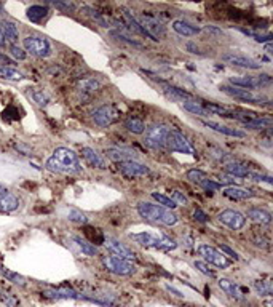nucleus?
Masks as SVG:
<instances>
[{
  "instance_id": "obj_41",
  "label": "nucleus",
  "mask_w": 273,
  "mask_h": 307,
  "mask_svg": "<svg viewBox=\"0 0 273 307\" xmlns=\"http://www.w3.org/2000/svg\"><path fill=\"white\" fill-rule=\"evenodd\" d=\"M254 290L257 291L259 296H271L273 285L270 280H257V282H254Z\"/></svg>"
},
{
  "instance_id": "obj_46",
  "label": "nucleus",
  "mask_w": 273,
  "mask_h": 307,
  "mask_svg": "<svg viewBox=\"0 0 273 307\" xmlns=\"http://www.w3.org/2000/svg\"><path fill=\"white\" fill-rule=\"evenodd\" d=\"M10 54L16 61H24L27 58V53L21 48V46H18V45H12L10 46Z\"/></svg>"
},
{
  "instance_id": "obj_45",
  "label": "nucleus",
  "mask_w": 273,
  "mask_h": 307,
  "mask_svg": "<svg viewBox=\"0 0 273 307\" xmlns=\"http://www.w3.org/2000/svg\"><path fill=\"white\" fill-rule=\"evenodd\" d=\"M0 299L7 307H20V301L16 299L15 296H12L10 293H0Z\"/></svg>"
},
{
  "instance_id": "obj_17",
  "label": "nucleus",
  "mask_w": 273,
  "mask_h": 307,
  "mask_svg": "<svg viewBox=\"0 0 273 307\" xmlns=\"http://www.w3.org/2000/svg\"><path fill=\"white\" fill-rule=\"evenodd\" d=\"M101 90V82L95 77H88V79H82L77 85V91L82 98V101H88L91 99L93 96L96 95V93Z\"/></svg>"
},
{
  "instance_id": "obj_31",
  "label": "nucleus",
  "mask_w": 273,
  "mask_h": 307,
  "mask_svg": "<svg viewBox=\"0 0 273 307\" xmlns=\"http://www.w3.org/2000/svg\"><path fill=\"white\" fill-rule=\"evenodd\" d=\"M182 107H184L185 110H189V112L195 114V115H200V117H211V115H213L210 110L204 109L203 104L196 102L195 99H193V101H184V102H182Z\"/></svg>"
},
{
  "instance_id": "obj_33",
  "label": "nucleus",
  "mask_w": 273,
  "mask_h": 307,
  "mask_svg": "<svg viewBox=\"0 0 273 307\" xmlns=\"http://www.w3.org/2000/svg\"><path fill=\"white\" fill-rule=\"evenodd\" d=\"M27 18L34 23H39L42 21L43 18L48 15V7H43V5H32L27 8Z\"/></svg>"
},
{
  "instance_id": "obj_8",
  "label": "nucleus",
  "mask_w": 273,
  "mask_h": 307,
  "mask_svg": "<svg viewBox=\"0 0 273 307\" xmlns=\"http://www.w3.org/2000/svg\"><path fill=\"white\" fill-rule=\"evenodd\" d=\"M221 91H224L225 95H229L235 99H238L241 102H248V104H260V106H268L270 99L262 96V95H256L249 90H241V88H235V87H221Z\"/></svg>"
},
{
  "instance_id": "obj_7",
  "label": "nucleus",
  "mask_w": 273,
  "mask_h": 307,
  "mask_svg": "<svg viewBox=\"0 0 273 307\" xmlns=\"http://www.w3.org/2000/svg\"><path fill=\"white\" fill-rule=\"evenodd\" d=\"M166 146L171 152H179V154H187V155H195V147L190 144L179 130H169L168 138H166Z\"/></svg>"
},
{
  "instance_id": "obj_34",
  "label": "nucleus",
  "mask_w": 273,
  "mask_h": 307,
  "mask_svg": "<svg viewBox=\"0 0 273 307\" xmlns=\"http://www.w3.org/2000/svg\"><path fill=\"white\" fill-rule=\"evenodd\" d=\"M125 128L134 135H143L146 132V124L144 120H141L138 117H128L125 120Z\"/></svg>"
},
{
  "instance_id": "obj_27",
  "label": "nucleus",
  "mask_w": 273,
  "mask_h": 307,
  "mask_svg": "<svg viewBox=\"0 0 273 307\" xmlns=\"http://www.w3.org/2000/svg\"><path fill=\"white\" fill-rule=\"evenodd\" d=\"M246 218H249L254 222H257V224H270V222H271V215L267 210H262V208L248 210Z\"/></svg>"
},
{
  "instance_id": "obj_37",
  "label": "nucleus",
  "mask_w": 273,
  "mask_h": 307,
  "mask_svg": "<svg viewBox=\"0 0 273 307\" xmlns=\"http://www.w3.org/2000/svg\"><path fill=\"white\" fill-rule=\"evenodd\" d=\"M0 79L18 82V80L24 79V76H23V74H21L20 71H16L15 68H12V66H5V64H2V66H0Z\"/></svg>"
},
{
  "instance_id": "obj_47",
  "label": "nucleus",
  "mask_w": 273,
  "mask_h": 307,
  "mask_svg": "<svg viewBox=\"0 0 273 307\" xmlns=\"http://www.w3.org/2000/svg\"><path fill=\"white\" fill-rule=\"evenodd\" d=\"M241 32L243 34H246V35H251L254 40L256 42H260V43H270L271 42V34H265V35H259V34H254V32H249V31H246V29H241Z\"/></svg>"
},
{
  "instance_id": "obj_24",
  "label": "nucleus",
  "mask_w": 273,
  "mask_h": 307,
  "mask_svg": "<svg viewBox=\"0 0 273 307\" xmlns=\"http://www.w3.org/2000/svg\"><path fill=\"white\" fill-rule=\"evenodd\" d=\"M106 155L109 157L110 160H114L117 163H121V162H128V160H136V154L128 151V149H106Z\"/></svg>"
},
{
  "instance_id": "obj_15",
  "label": "nucleus",
  "mask_w": 273,
  "mask_h": 307,
  "mask_svg": "<svg viewBox=\"0 0 273 307\" xmlns=\"http://www.w3.org/2000/svg\"><path fill=\"white\" fill-rule=\"evenodd\" d=\"M218 219L224 226H227L233 230H240L244 227V224H246V216L235 210H224L222 213H219Z\"/></svg>"
},
{
  "instance_id": "obj_4",
  "label": "nucleus",
  "mask_w": 273,
  "mask_h": 307,
  "mask_svg": "<svg viewBox=\"0 0 273 307\" xmlns=\"http://www.w3.org/2000/svg\"><path fill=\"white\" fill-rule=\"evenodd\" d=\"M138 23L144 29V32L150 37V40H154V42H158L166 34V27H165V24L162 21L158 20L157 15L144 13L138 20Z\"/></svg>"
},
{
  "instance_id": "obj_50",
  "label": "nucleus",
  "mask_w": 273,
  "mask_h": 307,
  "mask_svg": "<svg viewBox=\"0 0 273 307\" xmlns=\"http://www.w3.org/2000/svg\"><path fill=\"white\" fill-rule=\"evenodd\" d=\"M193 218L198 221V222H208V221H210V216L206 215L203 210H200V208H196V210L193 211Z\"/></svg>"
},
{
  "instance_id": "obj_39",
  "label": "nucleus",
  "mask_w": 273,
  "mask_h": 307,
  "mask_svg": "<svg viewBox=\"0 0 273 307\" xmlns=\"http://www.w3.org/2000/svg\"><path fill=\"white\" fill-rule=\"evenodd\" d=\"M152 195V199H155L158 202L160 207H163V208H168V210H174L177 205L174 203V200L171 197H168V195L165 194H160V192H152L150 194Z\"/></svg>"
},
{
  "instance_id": "obj_16",
  "label": "nucleus",
  "mask_w": 273,
  "mask_h": 307,
  "mask_svg": "<svg viewBox=\"0 0 273 307\" xmlns=\"http://www.w3.org/2000/svg\"><path fill=\"white\" fill-rule=\"evenodd\" d=\"M187 178H189L192 182L201 186V188H203L206 192H208L210 195H213L214 191L221 189V184L216 182V181H213V179H210L208 174H206L204 171H201V170H190L189 173H187Z\"/></svg>"
},
{
  "instance_id": "obj_28",
  "label": "nucleus",
  "mask_w": 273,
  "mask_h": 307,
  "mask_svg": "<svg viewBox=\"0 0 273 307\" xmlns=\"http://www.w3.org/2000/svg\"><path fill=\"white\" fill-rule=\"evenodd\" d=\"M82 13L90 16L91 20L95 21V23H98L101 27H110L112 26V21L109 20L106 15L99 13L98 10H95V8H91V7H82Z\"/></svg>"
},
{
  "instance_id": "obj_42",
  "label": "nucleus",
  "mask_w": 273,
  "mask_h": 307,
  "mask_svg": "<svg viewBox=\"0 0 273 307\" xmlns=\"http://www.w3.org/2000/svg\"><path fill=\"white\" fill-rule=\"evenodd\" d=\"M67 219L72 221V222H79V224H87V222H88V218L85 216L82 211H79V210H71Z\"/></svg>"
},
{
  "instance_id": "obj_1",
  "label": "nucleus",
  "mask_w": 273,
  "mask_h": 307,
  "mask_svg": "<svg viewBox=\"0 0 273 307\" xmlns=\"http://www.w3.org/2000/svg\"><path fill=\"white\" fill-rule=\"evenodd\" d=\"M46 170L53 173H80L82 163L79 160L77 154L67 147L54 149L53 155L45 163Z\"/></svg>"
},
{
  "instance_id": "obj_18",
  "label": "nucleus",
  "mask_w": 273,
  "mask_h": 307,
  "mask_svg": "<svg viewBox=\"0 0 273 307\" xmlns=\"http://www.w3.org/2000/svg\"><path fill=\"white\" fill-rule=\"evenodd\" d=\"M104 245L114 256H118L121 259H128V261H133L134 259V251L125 247L121 241L115 238H104Z\"/></svg>"
},
{
  "instance_id": "obj_10",
  "label": "nucleus",
  "mask_w": 273,
  "mask_h": 307,
  "mask_svg": "<svg viewBox=\"0 0 273 307\" xmlns=\"http://www.w3.org/2000/svg\"><path fill=\"white\" fill-rule=\"evenodd\" d=\"M273 79L268 74H260L257 77H230V83L235 88H241V90H256L262 87H270Z\"/></svg>"
},
{
  "instance_id": "obj_44",
  "label": "nucleus",
  "mask_w": 273,
  "mask_h": 307,
  "mask_svg": "<svg viewBox=\"0 0 273 307\" xmlns=\"http://www.w3.org/2000/svg\"><path fill=\"white\" fill-rule=\"evenodd\" d=\"M112 37H115V39H118V40H121V42H125V43H128V45H131V46H134V48H144V45H141V43L136 42V40L128 39L126 35L120 34V32H117V31H112Z\"/></svg>"
},
{
  "instance_id": "obj_53",
  "label": "nucleus",
  "mask_w": 273,
  "mask_h": 307,
  "mask_svg": "<svg viewBox=\"0 0 273 307\" xmlns=\"http://www.w3.org/2000/svg\"><path fill=\"white\" fill-rule=\"evenodd\" d=\"M166 290H168L169 293H174V294H176L177 297H184V294H182L181 291H177V290H176V288H173L171 285H166Z\"/></svg>"
},
{
  "instance_id": "obj_38",
  "label": "nucleus",
  "mask_w": 273,
  "mask_h": 307,
  "mask_svg": "<svg viewBox=\"0 0 273 307\" xmlns=\"http://www.w3.org/2000/svg\"><path fill=\"white\" fill-rule=\"evenodd\" d=\"M74 241H75V243H77V247L82 250L83 255H87V256H95V255H98V248H96V245H93L91 241H87V240L82 238V237H74Z\"/></svg>"
},
{
  "instance_id": "obj_55",
  "label": "nucleus",
  "mask_w": 273,
  "mask_h": 307,
  "mask_svg": "<svg viewBox=\"0 0 273 307\" xmlns=\"http://www.w3.org/2000/svg\"><path fill=\"white\" fill-rule=\"evenodd\" d=\"M187 50H192L190 53H198V54H200L198 48H196V46H195L193 43H187Z\"/></svg>"
},
{
  "instance_id": "obj_36",
  "label": "nucleus",
  "mask_w": 273,
  "mask_h": 307,
  "mask_svg": "<svg viewBox=\"0 0 273 307\" xmlns=\"http://www.w3.org/2000/svg\"><path fill=\"white\" fill-rule=\"evenodd\" d=\"M29 96L32 98V101L35 102L37 106L45 107L50 102V96L42 88H29Z\"/></svg>"
},
{
  "instance_id": "obj_60",
  "label": "nucleus",
  "mask_w": 273,
  "mask_h": 307,
  "mask_svg": "<svg viewBox=\"0 0 273 307\" xmlns=\"http://www.w3.org/2000/svg\"><path fill=\"white\" fill-rule=\"evenodd\" d=\"M184 307H190V305H184Z\"/></svg>"
},
{
  "instance_id": "obj_13",
  "label": "nucleus",
  "mask_w": 273,
  "mask_h": 307,
  "mask_svg": "<svg viewBox=\"0 0 273 307\" xmlns=\"http://www.w3.org/2000/svg\"><path fill=\"white\" fill-rule=\"evenodd\" d=\"M118 171L121 176L126 179H136V178H143V176L149 174L150 170L149 166L144 163H141L138 160H128V162H121L118 163Z\"/></svg>"
},
{
  "instance_id": "obj_9",
  "label": "nucleus",
  "mask_w": 273,
  "mask_h": 307,
  "mask_svg": "<svg viewBox=\"0 0 273 307\" xmlns=\"http://www.w3.org/2000/svg\"><path fill=\"white\" fill-rule=\"evenodd\" d=\"M169 130H171V128H169L166 124H155L150 128H147L146 130V138H144L146 146H149L150 149L165 147Z\"/></svg>"
},
{
  "instance_id": "obj_51",
  "label": "nucleus",
  "mask_w": 273,
  "mask_h": 307,
  "mask_svg": "<svg viewBox=\"0 0 273 307\" xmlns=\"http://www.w3.org/2000/svg\"><path fill=\"white\" fill-rule=\"evenodd\" d=\"M219 251H222V253H227L232 259H235V261H238V259H240L238 253H235V251H233L230 247H227V245H221V250H219Z\"/></svg>"
},
{
  "instance_id": "obj_20",
  "label": "nucleus",
  "mask_w": 273,
  "mask_h": 307,
  "mask_svg": "<svg viewBox=\"0 0 273 307\" xmlns=\"http://www.w3.org/2000/svg\"><path fill=\"white\" fill-rule=\"evenodd\" d=\"M201 125L206 127V128H211V130H214V132H218V133L232 136V138H244V136H246V133L241 132V130L230 128V127H225V125H221V124H216V122H211V120H201Z\"/></svg>"
},
{
  "instance_id": "obj_57",
  "label": "nucleus",
  "mask_w": 273,
  "mask_h": 307,
  "mask_svg": "<svg viewBox=\"0 0 273 307\" xmlns=\"http://www.w3.org/2000/svg\"><path fill=\"white\" fill-rule=\"evenodd\" d=\"M263 305H265V307H271V305H273V302H271V296H267V299H265V302H263Z\"/></svg>"
},
{
  "instance_id": "obj_54",
  "label": "nucleus",
  "mask_w": 273,
  "mask_h": 307,
  "mask_svg": "<svg viewBox=\"0 0 273 307\" xmlns=\"http://www.w3.org/2000/svg\"><path fill=\"white\" fill-rule=\"evenodd\" d=\"M204 31H206V32H211V34H216V35H222V31L216 29V27H213V26H208V27H204Z\"/></svg>"
},
{
  "instance_id": "obj_2",
  "label": "nucleus",
  "mask_w": 273,
  "mask_h": 307,
  "mask_svg": "<svg viewBox=\"0 0 273 307\" xmlns=\"http://www.w3.org/2000/svg\"><path fill=\"white\" fill-rule=\"evenodd\" d=\"M138 213L141 215V218H144L146 221L158 222V224H163V226H174L177 222V216L171 210L160 207V205L149 203V202H141L138 205Z\"/></svg>"
},
{
  "instance_id": "obj_12",
  "label": "nucleus",
  "mask_w": 273,
  "mask_h": 307,
  "mask_svg": "<svg viewBox=\"0 0 273 307\" xmlns=\"http://www.w3.org/2000/svg\"><path fill=\"white\" fill-rule=\"evenodd\" d=\"M198 253L204 258V261H208L210 264L216 266V267H229L232 263L230 259H227L222 251H219L218 248H214L211 245H200L198 247Z\"/></svg>"
},
{
  "instance_id": "obj_56",
  "label": "nucleus",
  "mask_w": 273,
  "mask_h": 307,
  "mask_svg": "<svg viewBox=\"0 0 273 307\" xmlns=\"http://www.w3.org/2000/svg\"><path fill=\"white\" fill-rule=\"evenodd\" d=\"M5 45V37H4V32H2V24H0V46Z\"/></svg>"
},
{
  "instance_id": "obj_21",
  "label": "nucleus",
  "mask_w": 273,
  "mask_h": 307,
  "mask_svg": "<svg viewBox=\"0 0 273 307\" xmlns=\"http://www.w3.org/2000/svg\"><path fill=\"white\" fill-rule=\"evenodd\" d=\"M45 297H50V299H56V301H61V299H80L82 294L69 290V288H58V290H45L43 291Z\"/></svg>"
},
{
  "instance_id": "obj_26",
  "label": "nucleus",
  "mask_w": 273,
  "mask_h": 307,
  "mask_svg": "<svg viewBox=\"0 0 273 307\" xmlns=\"http://www.w3.org/2000/svg\"><path fill=\"white\" fill-rule=\"evenodd\" d=\"M171 27L174 29V32H177L179 35H184V37H192V35H196L201 29L200 27H195L192 26L190 23H187L184 20H176L173 21Z\"/></svg>"
},
{
  "instance_id": "obj_19",
  "label": "nucleus",
  "mask_w": 273,
  "mask_h": 307,
  "mask_svg": "<svg viewBox=\"0 0 273 307\" xmlns=\"http://www.w3.org/2000/svg\"><path fill=\"white\" fill-rule=\"evenodd\" d=\"M160 82V85H162L163 88V93L168 96V98H171V99H176V101H193V96L190 95V93H187L181 88H177L174 85H169V83L163 82V80H158Z\"/></svg>"
},
{
  "instance_id": "obj_5",
  "label": "nucleus",
  "mask_w": 273,
  "mask_h": 307,
  "mask_svg": "<svg viewBox=\"0 0 273 307\" xmlns=\"http://www.w3.org/2000/svg\"><path fill=\"white\" fill-rule=\"evenodd\" d=\"M102 264L107 269L109 272L115 274V275H121V277H128L133 275L136 272V266L133 264V261H128V259H121L118 256H102Z\"/></svg>"
},
{
  "instance_id": "obj_35",
  "label": "nucleus",
  "mask_w": 273,
  "mask_h": 307,
  "mask_svg": "<svg viewBox=\"0 0 273 307\" xmlns=\"http://www.w3.org/2000/svg\"><path fill=\"white\" fill-rule=\"evenodd\" d=\"M271 118L270 117H254L251 122L244 124V128H249V130H270L271 127Z\"/></svg>"
},
{
  "instance_id": "obj_14",
  "label": "nucleus",
  "mask_w": 273,
  "mask_h": 307,
  "mask_svg": "<svg viewBox=\"0 0 273 307\" xmlns=\"http://www.w3.org/2000/svg\"><path fill=\"white\" fill-rule=\"evenodd\" d=\"M222 61H225L227 64H232V66H237V68H243V69H251V71H257L260 69V64L248 56H243V54H237L233 51L229 53H224L222 54Z\"/></svg>"
},
{
  "instance_id": "obj_58",
  "label": "nucleus",
  "mask_w": 273,
  "mask_h": 307,
  "mask_svg": "<svg viewBox=\"0 0 273 307\" xmlns=\"http://www.w3.org/2000/svg\"><path fill=\"white\" fill-rule=\"evenodd\" d=\"M5 194H8V191H7V189L4 188V186H0V197H4Z\"/></svg>"
},
{
  "instance_id": "obj_59",
  "label": "nucleus",
  "mask_w": 273,
  "mask_h": 307,
  "mask_svg": "<svg viewBox=\"0 0 273 307\" xmlns=\"http://www.w3.org/2000/svg\"><path fill=\"white\" fill-rule=\"evenodd\" d=\"M265 51L270 53V54L273 53V51H271V43H267V45H265Z\"/></svg>"
},
{
  "instance_id": "obj_29",
  "label": "nucleus",
  "mask_w": 273,
  "mask_h": 307,
  "mask_svg": "<svg viewBox=\"0 0 273 307\" xmlns=\"http://www.w3.org/2000/svg\"><path fill=\"white\" fill-rule=\"evenodd\" d=\"M2 32H4L5 39H8L13 45H16V42L20 40V31H18V26L12 21L2 23Z\"/></svg>"
},
{
  "instance_id": "obj_6",
  "label": "nucleus",
  "mask_w": 273,
  "mask_h": 307,
  "mask_svg": "<svg viewBox=\"0 0 273 307\" xmlns=\"http://www.w3.org/2000/svg\"><path fill=\"white\" fill-rule=\"evenodd\" d=\"M24 51L31 53L35 58H48L51 54V45L50 42L40 35H29L23 40Z\"/></svg>"
},
{
  "instance_id": "obj_3",
  "label": "nucleus",
  "mask_w": 273,
  "mask_h": 307,
  "mask_svg": "<svg viewBox=\"0 0 273 307\" xmlns=\"http://www.w3.org/2000/svg\"><path fill=\"white\" fill-rule=\"evenodd\" d=\"M131 240H134L136 243L146 248H155L160 251H171L177 247L176 240L168 237L162 232H139V234H131Z\"/></svg>"
},
{
  "instance_id": "obj_43",
  "label": "nucleus",
  "mask_w": 273,
  "mask_h": 307,
  "mask_svg": "<svg viewBox=\"0 0 273 307\" xmlns=\"http://www.w3.org/2000/svg\"><path fill=\"white\" fill-rule=\"evenodd\" d=\"M193 266H195V269H198V271H200L201 274H204L206 277H211V278L216 277V272H214L213 269H211L208 264H206V263H203V261H195Z\"/></svg>"
},
{
  "instance_id": "obj_48",
  "label": "nucleus",
  "mask_w": 273,
  "mask_h": 307,
  "mask_svg": "<svg viewBox=\"0 0 273 307\" xmlns=\"http://www.w3.org/2000/svg\"><path fill=\"white\" fill-rule=\"evenodd\" d=\"M171 199L176 205H189V199L181 191H171Z\"/></svg>"
},
{
  "instance_id": "obj_30",
  "label": "nucleus",
  "mask_w": 273,
  "mask_h": 307,
  "mask_svg": "<svg viewBox=\"0 0 273 307\" xmlns=\"http://www.w3.org/2000/svg\"><path fill=\"white\" fill-rule=\"evenodd\" d=\"M18 207H20V200H18L16 195L8 192L4 195V197H0V210L2 211L10 213V211L18 210Z\"/></svg>"
},
{
  "instance_id": "obj_25",
  "label": "nucleus",
  "mask_w": 273,
  "mask_h": 307,
  "mask_svg": "<svg viewBox=\"0 0 273 307\" xmlns=\"http://www.w3.org/2000/svg\"><path fill=\"white\" fill-rule=\"evenodd\" d=\"M219 286H221V290L227 293L230 297H233V299H237V301H243L244 299V294H243V290L241 288L232 282V280H227V278H221V280L218 282Z\"/></svg>"
},
{
  "instance_id": "obj_32",
  "label": "nucleus",
  "mask_w": 273,
  "mask_h": 307,
  "mask_svg": "<svg viewBox=\"0 0 273 307\" xmlns=\"http://www.w3.org/2000/svg\"><path fill=\"white\" fill-rule=\"evenodd\" d=\"M225 171L232 176H235V178H248V174L251 173L248 170V166H244L243 163H238V162L227 163L225 165Z\"/></svg>"
},
{
  "instance_id": "obj_22",
  "label": "nucleus",
  "mask_w": 273,
  "mask_h": 307,
  "mask_svg": "<svg viewBox=\"0 0 273 307\" xmlns=\"http://www.w3.org/2000/svg\"><path fill=\"white\" fill-rule=\"evenodd\" d=\"M222 194L225 195V197L232 199V200H246V199L256 197V192H252L251 189L240 188V186H230V188L224 189Z\"/></svg>"
},
{
  "instance_id": "obj_23",
  "label": "nucleus",
  "mask_w": 273,
  "mask_h": 307,
  "mask_svg": "<svg viewBox=\"0 0 273 307\" xmlns=\"http://www.w3.org/2000/svg\"><path fill=\"white\" fill-rule=\"evenodd\" d=\"M82 157L85 160H87V163L90 166H93V168H106V162L104 159L95 151V149L91 147H82Z\"/></svg>"
},
{
  "instance_id": "obj_11",
  "label": "nucleus",
  "mask_w": 273,
  "mask_h": 307,
  "mask_svg": "<svg viewBox=\"0 0 273 307\" xmlns=\"http://www.w3.org/2000/svg\"><path fill=\"white\" fill-rule=\"evenodd\" d=\"M118 117H120V110L115 104H104L93 112V120H95V124L102 128L114 125L118 120Z\"/></svg>"
},
{
  "instance_id": "obj_52",
  "label": "nucleus",
  "mask_w": 273,
  "mask_h": 307,
  "mask_svg": "<svg viewBox=\"0 0 273 307\" xmlns=\"http://www.w3.org/2000/svg\"><path fill=\"white\" fill-rule=\"evenodd\" d=\"M54 7H58V8H62V10H75V8H77V7H75V4H71V2H54L53 4Z\"/></svg>"
},
{
  "instance_id": "obj_49",
  "label": "nucleus",
  "mask_w": 273,
  "mask_h": 307,
  "mask_svg": "<svg viewBox=\"0 0 273 307\" xmlns=\"http://www.w3.org/2000/svg\"><path fill=\"white\" fill-rule=\"evenodd\" d=\"M248 178H251L252 181H259V182H267V184H273V178L267 174H259V173H249Z\"/></svg>"
},
{
  "instance_id": "obj_40",
  "label": "nucleus",
  "mask_w": 273,
  "mask_h": 307,
  "mask_svg": "<svg viewBox=\"0 0 273 307\" xmlns=\"http://www.w3.org/2000/svg\"><path fill=\"white\" fill-rule=\"evenodd\" d=\"M0 272H2V275L7 278L8 282H12L15 285H20V286H26V278L23 275L8 271V269H5V267H0Z\"/></svg>"
}]
</instances>
